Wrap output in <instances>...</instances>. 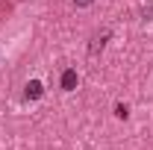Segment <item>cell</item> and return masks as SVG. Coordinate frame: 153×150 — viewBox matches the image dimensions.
<instances>
[{"mask_svg": "<svg viewBox=\"0 0 153 150\" xmlns=\"http://www.w3.org/2000/svg\"><path fill=\"white\" fill-rule=\"evenodd\" d=\"M94 0H74V6H79V9H85V6H91Z\"/></svg>", "mask_w": 153, "mask_h": 150, "instance_id": "cell-5", "label": "cell"}, {"mask_svg": "<svg viewBox=\"0 0 153 150\" xmlns=\"http://www.w3.org/2000/svg\"><path fill=\"white\" fill-rule=\"evenodd\" d=\"M109 38H112V33H109V30H103L100 36H94V38H91V44H88V53H91V56H97V53L106 47V41H109Z\"/></svg>", "mask_w": 153, "mask_h": 150, "instance_id": "cell-1", "label": "cell"}, {"mask_svg": "<svg viewBox=\"0 0 153 150\" xmlns=\"http://www.w3.org/2000/svg\"><path fill=\"white\" fill-rule=\"evenodd\" d=\"M76 82H79V74H76L74 68H68V71L62 74V91H74Z\"/></svg>", "mask_w": 153, "mask_h": 150, "instance_id": "cell-3", "label": "cell"}, {"mask_svg": "<svg viewBox=\"0 0 153 150\" xmlns=\"http://www.w3.org/2000/svg\"><path fill=\"white\" fill-rule=\"evenodd\" d=\"M44 94V85L38 82V79H30L27 85H24V100H38Z\"/></svg>", "mask_w": 153, "mask_h": 150, "instance_id": "cell-2", "label": "cell"}, {"mask_svg": "<svg viewBox=\"0 0 153 150\" xmlns=\"http://www.w3.org/2000/svg\"><path fill=\"white\" fill-rule=\"evenodd\" d=\"M115 118L127 121V118H130V106H127V103H115Z\"/></svg>", "mask_w": 153, "mask_h": 150, "instance_id": "cell-4", "label": "cell"}]
</instances>
